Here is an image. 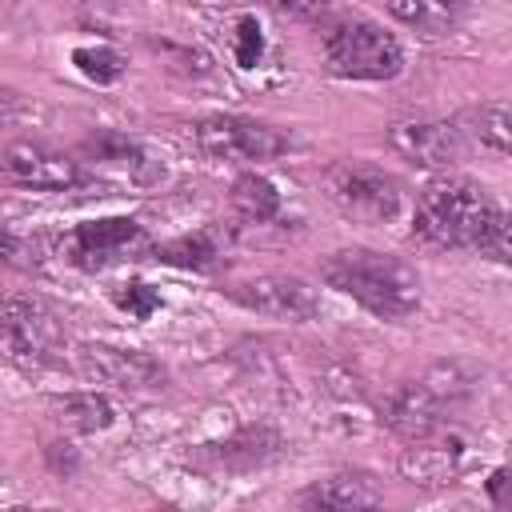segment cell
Listing matches in <instances>:
<instances>
[{"label": "cell", "mask_w": 512, "mask_h": 512, "mask_svg": "<svg viewBox=\"0 0 512 512\" xmlns=\"http://www.w3.org/2000/svg\"><path fill=\"white\" fill-rule=\"evenodd\" d=\"M412 236L432 248H468L496 264L508 260V212L464 176L432 180L412 212Z\"/></svg>", "instance_id": "cell-1"}, {"label": "cell", "mask_w": 512, "mask_h": 512, "mask_svg": "<svg viewBox=\"0 0 512 512\" xmlns=\"http://www.w3.org/2000/svg\"><path fill=\"white\" fill-rule=\"evenodd\" d=\"M320 280L352 296L380 320H404L420 308V272L404 256L376 248H340L320 264Z\"/></svg>", "instance_id": "cell-2"}, {"label": "cell", "mask_w": 512, "mask_h": 512, "mask_svg": "<svg viewBox=\"0 0 512 512\" xmlns=\"http://www.w3.org/2000/svg\"><path fill=\"white\" fill-rule=\"evenodd\" d=\"M0 356L20 372H48L64 360V324L40 296H0Z\"/></svg>", "instance_id": "cell-3"}, {"label": "cell", "mask_w": 512, "mask_h": 512, "mask_svg": "<svg viewBox=\"0 0 512 512\" xmlns=\"http://www.w3.org/2000/svg\"><path fill=\"white\" fill-rule=\"evenodd\" d=\"M324 60L344 80H392L404 72L400 40L376 20H340L324 32Z\"/></svg>", "instance_id": "cell-4"}, {"label": "cell", "mask_w": 512, "mask_h": 512, "mask_svg": "<svg viewBox=\"0 0 512 512\" xmlns=\"http://www.w3.org/2000/svg\"><path fill=\"white\" fill-rule=\"evenodd\" d=\"M192 136H196L200 156L216 164H260V160H276L288 152V136L280 128L256 116H240V112L200 116Z\"/></svg>", "instance_id": "cell-5"}, {"label": "cell", "mask_w": 512, "mask_h": 512, "mask_svg": "<svg viewBox=\"0 0 512 512\" xmlns=\"http://www.w3.org/2000/svg\"><path fill=\"white\" fill-rule=\"evenodd\" d=\"M328 196L356 224H388L400 212V184L384 168L360 160L328 168Z\"/></svg>", "instance_id": "cell-6"}, {"label": "cell", "mask_w": 512, "mask_h": 512, "mask_svg": "<svg viewBox=\"0 0 512 512\" xmlns=\"http://www.w3.org/2000/svg\"><path fill=\"white\" fill-rule=\"evenodd\" d=\"M148 248V232L132 216H100V220H80L64 236V260L80 272H104L120 264L124 256Z\"/></svg>", "instance_id": "cell-7"}, {"label": "cell", "mask_w": 512, "mask_h": 512, "mask_svg": "<svg viewBox=\"0 0 512 512\" xmlns=\"http://www.w3.org/2000/svg\"><path fill=\"white\" fill-rule=\"evenodd\" d=\"M80 372L96 384H108L128 396H160L168 388V368L140 352V348H116V344H80L76 352Z\"/></svg>", "instance_id": "cell-8"}, {"label": "cell", "mask_w": 512, "mask_h": 512, "mask_svg": "<svg viewBox=\"0 0 512 512\" xmlns=\"http://www.w3.org/2000/svg\"><path fill=\"white\" fill-rule=\"evenodd\" d=\"M80 160H88L92 172L120 180V184H132V188H156L164 180V160L116 128H96L92 136H84Z\"/></svg>", "instance_id": "cell-9"}, {"label": "cell", "mask_w": 512, "mask_h": 512, "mask_svg": "<svg viewBox=\"0 0 512 512\" xmlns=\"http://www.w3.org/2000/svg\"><path fill=\"white\" fill-rule=\"evenodd\" d=\"M0 176L16 188H32V192H64L84 180L80 160H72L68 152H60L44 140H12L0 152Z\"/></svg>", "instance_id": "cell-10"}, {"label": "cell", "mask_w": 512, "mask_h": 512, "mask_svg": "<svg viewBox=\"0 0 512 512\" xmlns=\"http://www.w3.org/2000/svg\"><path fill=\"white\" fill-rule=\"evenodd\" d=\"M228 296L256 312V316H272V320H312L320 312V292L304 280V276H292V272H264V276H252L236 288H228Z\"/></svg>", "instance_id": "cell-11"}, {"label": "cell", "mask_w": 512, "mask_h": 512, "mask_svg": "<svg viewBox=\"0 0 512 512\" xmlns=\"http://www.w3.org/2000/svg\"><path fill=\"white\" fill-rule=\"evenodd\" d=\"M280 456H284V436L272 424H244V428L228 432L224 440L200 444L196 464H204L208 472L248 476V472H260V468L276 464Z\"/></svg>", "instance_id": "cell-12"}, {"label": "cell", "mask_w": 512, "mask_h": 512, "mask_svg": "<svg viewBox=\"0 0 512 512\" xmlns=\"http://www.w3.org/2000/svg\"><path fill=\"white\" fill-rule=\"evenodd\" d=\"M464 452H468V440H464L460 432H452V428L440 424L436 432L408 440V448L400 452L396 468H400V476H404L408 484L440 488V484H448V480L460 472Z\"/></svg>", "instance_id": "cell-13"}, {"label": "cell", "mask_w": 512, "mask_h": 512, "mask_svg": "<svg viewBox=\"0 0 512 512\" xmlns=\"http://www.w3.org/2000/svg\"><path fill=\"white\" fill-rule=\"evenodd\" d=\"M464 128L460 120H412L392 128V148L424 168H448L464 156Z\"/></svg>", "instance_id": "cell-14"}, {"label": "cell", "mask_w": 512, "mask_h": 512, "mask_svg": "<svg viewBox=\"0 0 512 512\" xmlns=\"http://www.w3.org/2000/svg\"><path fill=\"white\" fill-rule=\"evenodd\" d=\"M444 412L448 404L424 384V380H408L400 384L388 400H384V428H392L400 440H416V436H428L444 424Z\"/></svg>", "instance_id": "cell-15"}, {"label": "cell", "mask_w": 512, "mask_h": 512, "mask_svg": "<svg viewBox=\"0 0 512 512\" xmlns=\"http://www.w3.org/2000/svg\"><path fill=\"white\" fill-rule=\"evenodd\" d=\"M304 508H324V512H356V508H376L384 504L380 484L368 472H332L324 480H312L300 496Z\"/></svg>", "instance_id": "cell-16"}, {"label": "cell", "mask_w": 512, "mask_h": 512, "mask_svg": "<svg viewBox=\"0 0 512 512\" xmlns=\"http://www.w3.org/2000/svg\"><path fill=\"white\" fill-rule=\"evenodd\" d=\"M152 260L168 264V268H184V272H212L220 264V240L212 228H196V232H184L176 240L156 244Z\"/></svg>", "instance_id": "cell-17"}, {"label": "cell", "mask_w": 512, "mask_h": 512, "mask_svg": "<svg viewBox=\"0 0 512 512\" xmlns=\"http://www.w3.org/2000/svg\"><path fill=\"white\" fill-rule=\"evenodd\" d=\"M52 412H56V420H60L68 432H84V436H88V432H104V428L116 424L112 400H108L104 392H92V388L52 396Z\"/></svg>", "instance_id": "cell-18"}, {"label": "cell", "mask_w": 512, "mask_h": 512, "mask_svg": "<svg viewBox=\"0 0 512 512\" xmlns=\"http://www.w3.org/2000/svg\"><path fill=\"white\" fill-rule=\"evenodd\" d=\"M384 8L424 36H444L468 12V0H384Z\"/></svg>", "instance_id": "cell-19"}, {"label": "cell", "mask_w": 512, "mask_h": 512, "mask_svg": "<svg viewBox=\"0 0 512 512\" xmlns=\"http://www.w3.org/2000/svg\"><path fill=\"white\" fill-rule=\"evenodd\" d=\"M228 200H232L236 216L248 220V224H268V220H276V216H280V204H284L280 192H276V184H272L268 176H260V172H240V176L232 180Z\"/></svg>", "instance_id": "cell-20"}, {"label": "cell", "mask_w": 512, "mask_h": 512, "mask_svg": "<svg viewBox=\"0 0 512 512\" xmlns=\"http://www.w3.org/2000/svg\"><path fill=\"white\" fill-rule=\"evenodd\" d=\"M464 136L480 140V148H492L496 156H508L512 148V128H508V104L504 100H484L460 116Z\"/></svg>", "instance_id": "cell-21"}, {"label": "cell", "mask_w": 512, "mask_h": 512, "mask_svg": "<svg viewBox=\"0 0 512 512\" xmlns=\"http://www.w3.org/2000/svg\"><path fill=\"white\" fill-rule=\"evenodd\" d=\"M420 380H424L448 408H456L460 400L472 396V388H476V368L464 364V360H436Z\"/></svg>", "instance_id": "cell-22"}, {"label": "cell", "mask_w": 512, "mask_h": 512, "mask_svg": "<svg viewBox=\"0 0 512 512\" xmlns=\"http://www.w3.org/2000/svg\"><path fill=\"white\" fill-rule=\"evenodd\" d=\"M72 64H76V72L84 80H92L100 88L116 84L124 76V68H128V60L116 48H108V44H80V48H72Z\"/></svg>", "instance_id": "cell-23"}, {"label": "cell", "mask_w": 512, "mask_h": 512, "mask_svg": "<svg viewBox=\"0 0 512 512\" xmlns=\"http://www.w3.org/2000/svg\"><path fill=\"white\" fill-rule=\"evenodd\" d=\"M112 304H116L120 312H128L132 320H148L156 308H164L160 292H156L152 284H144V280H128V284H120V288L112 292Z\"/></svg>", "instance_id": "cell-24"}, {"label": "cell", "mask_w": 512, "mask_h": 512, "mask_svg": "<svg viewBox=\"0 0 512 512\" xmlns=\"http://www.w3.org/2000/svg\"><path fill=\"white\" fill-rule=\"evenodd\" d=\"M232 56L240 68H256L264 56V32L256 24V16H240L232 24Z\"/></svg>", "instance_id": "cell-25"}, {"label": "cell", "mask_w": 512, "mask_h": 512, "mask_svg": "<svg viewBox=\"0 0 512 512\" xmlns=\"http://www.w3.org/2000/svg\"><path fill=\"white\" fill-rule=\"evenodd\" d=\"M268 12L284 16V20H300V24H320L332 12V0H260Z\"/></svg>", "instance_id": "cell-26"}, {"label": "cell", "mask_w": 512, "mask_h": 512, "mask_svg": "<svg viewBox=\"0 0 512 512\" xmlns=\"http://www.w3.org/2000/svg\"><path fill=\"white\" fill-rule=\"evenodd\" d=\"M44 460H48V468H52L56 476H72V472H76V448H72L68 440H52V444L44 448Z\"/></svg>", "instance_id": "cell-27"}, {"label": "cell", "mask_w": 512, "mask_h": 512, "mask_svg": "<svg viewBox=\"0 0 512 512\" xmlns=\"http://www.w3.org/2000/svg\"><path fill=\"white\" fill-rule=\"evenodd\" d=\"M24 116H28V100H24L16 88H0V128L16 124V120H24Z\"/></svg>", "instance_id": "cell-28"}, {"label": "cell", "mask_w": 512, "mask_h": 512, "mask_svg": "<svg viewBox=\"0 0 512 512\" xmlns=\"http://www.w3.org/2000/svg\"><path fill=\"white\" fill-rule=\"evenodd\" d=\"M508 484H512V472L500 464V468H492V476L484 480V492H488V500H492V508H508Z\"/></svg>", "instance_id": "cell-29"}, {"label": "cell", "mask_w": 512, "mask_h": 512, "mask_svg": "<svg viewBox=\"0 0 512 512\" xmlns=\"http://www.w3.org/2000/svg\"><path fill=\"white\" fill-rule=\"evenodd\" d=\"M16 256H20V236L0 220V264H16Z\"/></svg>", "instance_id": "cell-30"}]
</instances>
